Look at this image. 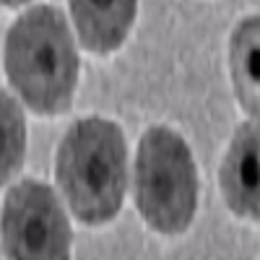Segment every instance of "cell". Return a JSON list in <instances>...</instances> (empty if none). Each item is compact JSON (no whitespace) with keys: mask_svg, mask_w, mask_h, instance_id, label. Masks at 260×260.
<instances>
[{"mask_svg":"<svg viewBox=\"0 0 260 260\" xmlns=\"http://www.w3.org/2000/svg\"><path fill=\"white\" fill-rule=\"evenodd\" d=\"M6 73L37 115H60L78 83V52L65 16L52 6L26 11L6 37Z\"/></svg>","mask_w":260,"mask_h":260,"instance_id":"6da1fadb","label":"cell"},{"mask_svg":"<svg viewBox=\"0 0 260 260\" xmlns=\"http://www.w3.org/2000/svg\"><path fill=\"white\" fill-rule=\"evenodd\" d=\"M55 175L78 221L104 224L115 219L127 185V154L120 125L104 117L73 122L60 141Z\"/></svg>","mask_w":260,"mask_h":260,"instance_id":"7a4b0ae2","label":"cell"},{"mask_svg":"<svg viewBox=\"0 0 260 260\" xmlns=\"http://www.w3.org/2000/svg\"><path fill=\"white\" fill-rule=\"evenodd\" d=\"M136 203L143 221L161 234L190 226L198 206V175L187 143L169 127H148L136 156Z\"/></svg>","mask_w":260,"mask_h":260,"instance_id":"3957f363","label":"cell"},{"mask_svg":"<svg viewBox=\"0 0 260 260\" xmlns=\"http://www.w3.org/2000/svg\"><path fill=\"white\" fill-rule=\"evenodd\" d=\"M0 232L8 260H71V224L55 192L37 180L8 190Z\"/></svg>","mask_w":260,"mask_h":260,"instance_id":"277c9868","label":"cell"},{"mask_svg":"<svg viewBox=\"0 0 260 260\" xmlns=\"http://www.w3.org/2000/svg\"><path fill=\"white\" fill-rule=\"evenodd\" d=\"M221 192L237 216L260 221V120L234 130L221 161Z\"/></svg>","mask_w":260,"mask_h":260,"instance_id":"5b68a950","label":"cell"},{"mask_svg":"<svg viewBox=\"0 0 260 260\" xmlns=\"http://www.w3.org/2000/svg\"><path fill=\"white\" fill-rule=\"evenodd\" d=\"M136 3L138 0H71L81 42L96 55L115 52L133 26Z\"/></svg>","mask_w":260,"mask_h":260,"instance_id":"8992f818","label":"cell"},{"mask_svg":"<svg viewBox=\"0 0 260 260\" xmlns=\"http://www.w3.org/2000/svg\"><path fill=\"white\" fill-rule=\"evenodd\" d=\"M229 68L237 102L252 120H260V16H247L232 31Z\"/></svg>","mask_w":260,"mask_h":260,"instance_id":"52a82bcc","label":"cell"},{"mask_svg":"<svg viewBox=\"0 0 260 260\" xmlns=\"http://www.w3.org/2000/svg\"><path fill=\"white\" fill-rule=\"evenodd\" d=\"M26 148V122L18 102L0 91V185H6L24 161Z\"/></svg>","mask_w":260,"mask_h":260,"instance_id":"ba28073f","label":"cell"},{"mask_svg":"<svg viewBox=\"0 0 260 260\" xmlns=\"http://www.w3.org/2000/svg\"><path fill=\"white\" fill-rule=\"evenodd\" d=\"M29 0H0V6H8V8H16V6H24Z\"/></svg>","mask_w":260,"mask_h":260,"instance_id":"9c48e42d","label":"cell"}]
</instances>
